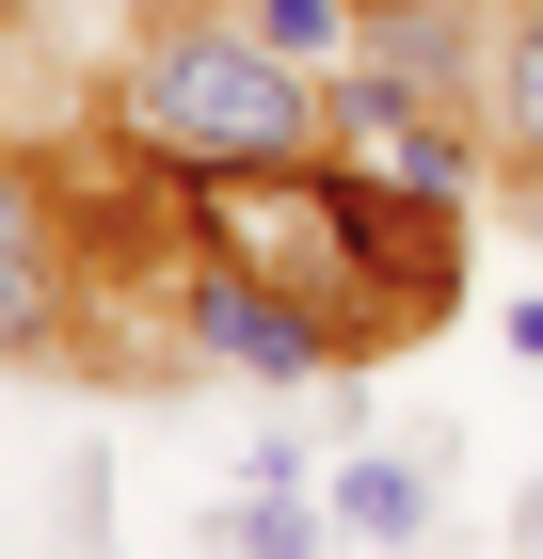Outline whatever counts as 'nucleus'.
Returning <instances> with one entry per match:
<instances>
[{"label":"nucleus","instance_id":"nucleus-13","mask_svg":"<svg viewBox=\"0 0 543 559\" xmlns=\"http://www.w3.org/2000/svg\"><path fill=\"white\" fill-rule=\"evenodd\" d=\"M416 559H432V544H416Z\"/></svg>","mask_w":543,"mask_h":559},{"label":"nucleus","instance_id":"nucleus-10","mask_svg":"<svg viewBox=\"0 0 543 559\" xmlns=\"http://www.w3.org/2000/svg\"><path fill=\"white\" fill-rule=\"evenodd\" d=\"M240 479H320V431H304V416H256V464Z\"/></svg>","mask_w":543,"mask_h":559},{"label":"nucleus","instance_id":"nucleus-12","mask_svg":"<svg viewBox=\"0 0 543 559\" xmlns=\"http://www.w3.org/2000/svg\"><path fill=\"white\" fill-rule=\"evenodd\" d=\"M128 16H176V0H128Z\"/></svg>","mask_w":543,"mask_h":559},{"label":"nucleus","instance_id":"nucleus-6","mask_svg":"<svg viewBox=\"0 0 543 559\" xmlns=\"http://www.w3.org/2000/svg\"><path fill=\"white\" fill-rule=\"evenodd\" d=\"M320 512H335V544H352V559H416L432 527H448V464H432L416 431H400V448L352 431V448L320 464Z\"/></svg>","mask_w":543,"mask_h":559},{"label":"nucleus","instance_id":"nucleus-4","mask_svg":"<svg viewBox=\"0 0 543 559\" xmlns=\"http://www.w3.org/2000/svg\"><path fill=\"white\" fill-rule=\"evenodd\" d=\"M176 352H192V368H240V384H272V400H288V384H335V336L272 288V272L209 257V240H192V272H176Z\"/></svg>","mask_w":543,"mask_h":559},{"label":"nucleus","instance_id":"nucleus-8","mask_svg":"<svg viewBox=\"0 0 543 559\" xmlns=\"http://www.w3.org/2000/svg\"><path fill=\"white\" fill-rule=\"evenodd\" d=\"M209 544H224V559H320L335 512H320V479H240V496L209 512Z\"/></svg>","mask_w":543,"mask_h":559},{"label":"nucleus","instance_id":"nucleus-9","mask_svg":"<svg viewBox=\"0 0 543 559\" xmlns=\"http://www.w3.org/2000/svg\"><path fill=\"white\" fill-rule=\"evenodd\" d=\"M240 16H256L272 48H288V64H320V81L352 64V0H240Z\"/></svg>","mask_w":543,"mask_h":559},{"label":"nucleus","instance_id":"nucleus-7","mask_svg":"<svg viewBox=\"0 0 543 559\" xmlns=\"http://www.w3.org/2000/svg\"><path fill=\"white\" fill-rule=\"evenodd\" d=\"M480 144L511 192H543V0H496V33H480Z\"/></svg>","mask_w":543,"mask_h":559},{"label":"nucleus","instance_id":"nucleus-1","mask_svg":"<svg viewBox=\"0 0 543 559\" xmlns=\"http://www.w3.org/2000/svg\"><path fill=\"white\" fill-rule=\"evenodd\" d=\"M192 240L304 304L335 336V368H368V352H416L432 320L463 304V209H416V192H368V176L335 160H288V176H224L192 192Z\"/></svg>","mask_w":543,"mask_h":559},{"label":"nucleus","instance_id":"nucleus-11","mask_svg":"<svg viewBox=\"0 0 543 559\" xmlns=\"http://www.w3.org/2000/svg\"><path fill=\"white\" fill-rule=\"evenodd\" d=\"M511 368H528V384H543V288L511 304Z\"/></svg>","mask_w":543,"mask_h":559},{"label":"nucleus","instance_id":"nucleus-2","mask_svg":"<svg viewBox=\"0 0 543 559\" xmlns=\"http://www.w3.org/2000/svg\"><path fill=\"white\" fill-rule=\"evenodd\" d=\"M96 112H113V160L176 176V192L320 160V64H288L240 0H176V16H144Z\"/></svg>","mask_w":543,"mask_h":559},{"label":"nucleus","instance_id":"nucleus-5","mask_svg":"<svg viewBox=\"0 0 543 559\" xmlns=\"http://www.w3.org/2000/svg\"><path fill=\"white\" fill-rule=\"evenodd\" d=\"M81 209L33 160H0V352H81Z\"/></svg>","mask_w":543,"mask_h":559},{"label":"nucleus","instance_id":"nucleus-3","mask_svg":"<svg viewBox=\"0 0 543 559\" xmlns=\"http://www.w3.org/2000/svg\"><path fill=\"white\" fill-rule=\"evenodd\" d=\"M320 160L368 176V192H416V209H480V176H496V144H480V112L432 81H400V64H335L320 81Z\"/></svg>","mask_w":543,"mask_h":559}]
</instances>
